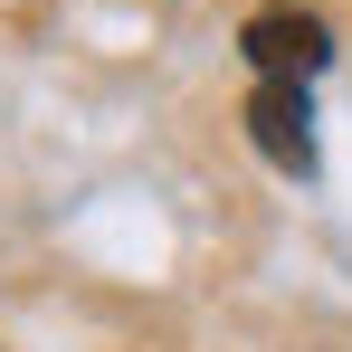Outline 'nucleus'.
I'll list each match as a JSON object with an SVG mask.
<instances>
[{
    "label": "nucleus",
    "mask_w": 352,
    "mask_h": 352,
    "mask_svg": "<svg viewBox=\"0 0 352 352\" xmlns=\"http://www.w3.org/2000/svg\"><path fill=\"white\" fill-rule=\"evenodd\" d=\"M238 58L257 67V76H276V86H305V76H324V58H333V29L314 10H257L238 29Z\"/></svg>",
    "instance_id": "nucleus-1"
},
{
    "label": "nucleus",
    "mask_w": 352,
    "mask_h": 352,
    "mask_svg": "<svg viewBox=\"0 0 352 352\" xmlns=\"http://www.w3.org/2000/svg\"><path fill=\"white\" fill-rule=\"evenodd\" d=\"M248 143L276 162V172H314V105H305V86H276V76H257V96H248Z\"/></svg>",
    "instance_id": "nucleus-2"
}]
</instances>
